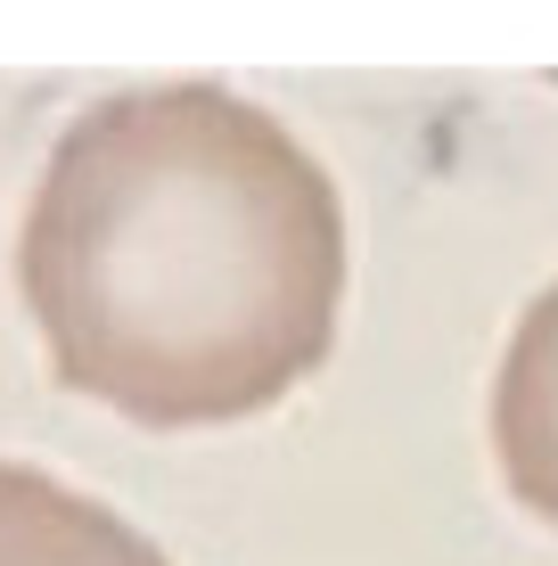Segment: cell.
<instances>
[{"label":"cell","mask_w":558,"mask_h":566,"mask_svg":"<svg viewBox=\"0 0 558 566\" xmlns=\"http://www.w3.org/2000/svg\"><path fill=\"white\" fill-rule=\"evenodd\" d=\"M0 566H172L99 493L33 460H0Z\"/></svg>","instance_id":"3"},{"label":"cell","mask_w":558,"mask_h":566,"mask_svg":"<svg viewBox=\"0 0 558 566\" xmlns=\"http://www.w3.org/2000/svg\"><path fill=\"white\" fill-rule=\"evenodd\" d=\"M493 460L517 510L558 534V280L534 287L493 369Z\"/></svg>","instance_id":"2"},{"label":"cell","mask_w":558,"mask_h":566,"mask_svg":"<svg viewBox=\"0 0 558 566\" xmlns=\"http://www.w3.org/2000/svg\"><path fill=\"white\" fill-rule=\"evenodd\" d=\"M17 296L66 395L148 436L239 427L337 354L345 198L222 83L107 91L25 198Z\"/></svg>","instance_id":"1"}]
</instances>
